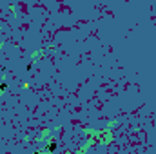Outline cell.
<instances>
[{
    "mask_svg": "<svg viewBox=\"0 0 156 154\" xmlns=\"http://www.w3.org/2000/svg\"><path fill=\"white\" fill-rule=\"evenodd\" d=\"M56 147H58V143H56V141H51V143H47V147H45V149H47V152H55V151H56Z\"/></svg>",
    "mask_w": 156,
    "mask_h": 154,
    "instance_id": "obj_1",
    "label": "cell"
},
{
    "mask_svg": "<svg viewBox=\"0 0 156 154\" xmlns=\"http://www.w3.org/2000/svg\"><path fill=\"white\" fill-rule=\"evenodd\" d=\"M7 87H9V85H7V83H5V82H2V83H0V91H5V89H7Z\"/></svg>",
    "mask_w": 156,
    "mask_h": 154,
    "instance_id": "obj_2",
    "label": "cell"
}]
</instances>
